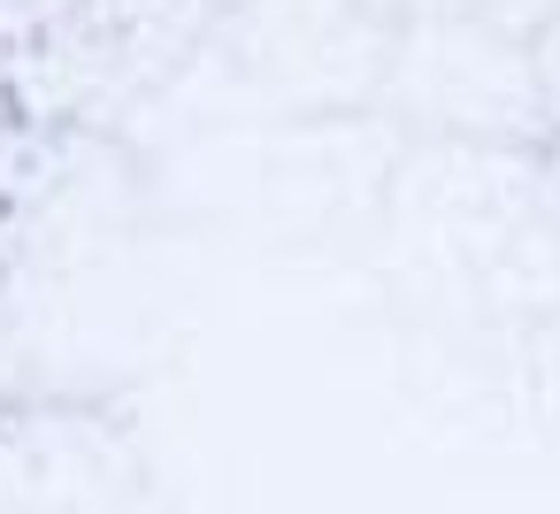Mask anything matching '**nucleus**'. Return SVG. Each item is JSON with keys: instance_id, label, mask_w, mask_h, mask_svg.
Listing matches in <instances>:
<instances>
[]
</instances>
